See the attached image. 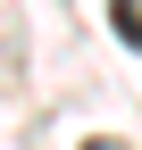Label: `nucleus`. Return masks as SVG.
I'll return each mask as SVG.
<instances>
[{"label": "nucleus", "instance_id": "nucleus-1", "mask_svg": "<svg viewBox=\"0 0 142 150\" xmlns=\"http://www.w3.org/2000/svg\"><path fill=\"white\" fill-rule=\"evenodd\" d=\"M109 25H117V33L142 50V0H109Z\"/></svg>", "mask_w": 142, "mask_h": 150}, {"label": "nucleus", "instance_id": "nucleus-2", "mask_svg": "<svg viewBox=\"0 0 142 150\" xmlns=\"http://www.w3.org/2000/svg\"><path fill=\"white\" fill-rule=\"evenodd\" d=\"M84 150H117V142H84Z\"/></svg>", "mask_w": 142, "mask_h": 150}]
</instances>
